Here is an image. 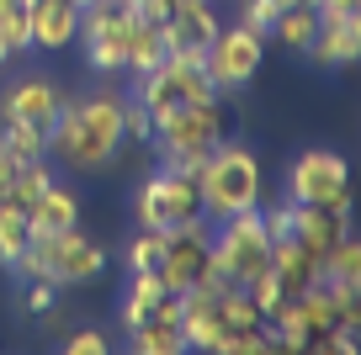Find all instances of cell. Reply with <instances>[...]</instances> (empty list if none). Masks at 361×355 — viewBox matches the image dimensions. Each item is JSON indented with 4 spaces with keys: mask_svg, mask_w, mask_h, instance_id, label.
<instances>
[{
    "mask_svg": "<svg viewBox=\"0 0 361 355\" xmlns=\"http://www.w3.org/2000/svg\"><path fill=\"white\" fill-rule=\"evenodd\" d=\"M11 270L22 281L48 276L54 287H85V281H96L106 270V249L90 233H80V223H75V228H59V233H32Z\"/></svg>",
    "mask_w": 361,
    "mask_h": 355,
    "instance_id": "cell-4",
    "label": "cell"
},
{
    "mask_svg": "<svg viewBox=\"0 0 361 355\" xmlns=\"http://www.w3.org/2000/svg\"><path fill=\"white\" fill-rule=\"evenodd\" d=\"M59 106H64V90L48 75H22L0 90V123H32V127H54Z\"/></svg>",
    "mask_w": 361,
    "mask_h": 355,
    "instance_id": "cell-12",
    "label": "cell"
},
{
    "mask_svg": "<svg viewBox=\"0 0 361 355\" xmlns=\"http://www.w3.org/2000/svg\"><path fill=\"white\" fill-rule=\"evenodd\" d=\"M165 281H159V270H128V292H123V313H117V323H123V334L133 329L138 318H144L149 308H154L159 297H165Z\"/></svg>",
    "mask_w": 361,
    "mask_h": 355,
    "instance_id": "cell-21",
    "label": "cell"
},
{
    "mask_svg": "<svg viewBox=\"0 0 361 355\" xmlns=\"http://www.w3.org/2000/svg\"><path fill=\"white\" fill-rule=\"evenodd\" d=\"M245 292H250V302H255L266 318H271V313H282L287 302H293V297H287V287L276 281V270H271V266L260 270V276H250V281H245Z\"/></svg>",
    "mask_w": 361,
    "mask_h": 355,
    "instance_id": "cell-26",
    "label": "cell"
},
{
    "mask_svg": "<svg viewBox=\"0 0 361 355\" xmlns=\"http://www.w3.org/2000/svg\"><path fill=\"white\" fill-rule=\"evenodd\" d=\"M293 218H298V201H293V197H282L271 212H260V223H266V233H271V244H276V239H293Z\"/></svg>",
    "mask_w": 361,
    "mask_h": 355,
    "instance_id": "cell-30",
    "label": "cell"
},
{
    "mask_svg": "<svg viewBox=\"0 0 361 355\" xmlns=\"http://www.w3.org/2000/svg\"><path fill=\"white\" fill-rule=\"evenodd\" d=\"M319 270H324V276H335V281H361V244L345 233V239H340V244L319 260Z\"/></svg>",
    "mask_w": 361,
    "mask_h": 355,
    "instance_id": "cell-27",
    "label": "cell"
},
{
    "mask_svg": "<svg viewBox=\"0 0 361 355\" xmlns=\"http://www.w3.org/2000/svg\"><path fill=\"white\" fill-rule=\"evenodd\" d=\"M282 197L319 201V207H350V165L335 149H303V154L287 165Z\"/></svg>",
    "mask_w": 361,
    "mask_h": 355,
    "instance_id": "cell-11",
    "label": "cell"
},
{
    "mask_svg": "<svg viewBox=\"0 0 361 355\" xmlns=\"http://www.w3.org/2000/svg\"><path fill=\"white\" fill-rule=\"evenodd\" d=\"M27 32H32V48H69L80 32V6L75 0H27Z\"/></svg>",
    "mask_w": 361,
    "mask_h": 355,
    "instance_id": "cell-17",
    "label": "cell"
},
{
    "mask_svg": "<svg viewBox=\"0 0 361 355\" xmlns=\"http://www.w3.org/2000/svg\"><path fill=\"white\" fill-rule=\"evenodd\" d=\"M266 266H271V233L260 223V207L213 223V276L224 287H245Z\"/></svg>",
    "mask_w": 361,
    "mask_h": 355,
    "instance_id": "cell-5",
    "label": "cell"
},
{
    "mask_svg": "<svg viewBox=\"0 0 361 355\" xmlns=\"http://www.w3.org/2000/svg\"><path fill=\"white\" fill-rule=\"evenodd\" d=\"M218 138H228V111H224V96H207V101H192V106H176L165 117H154L149 149L159 154L165 170L202 175V159L213 154Z\"/></svg>",
    "mask_w": 361,
    "mask_h": 355,
    "instance_id": "cell-2",
    "label": "cell"
},
{
    "mask_svg": "<svg viewBox=\"0 0 361 355\" xmlns=\"http://www.w3.org/2000/svg\"><path fill=\"white\" fill-rule=\"evenodd\" d=\"M123 6H128V11H133V6H138V0H123Z\"/></svg>",
    "mask_w": 361,
    "mask_h": 355,
    "instance_id": "cell-35",
    "label": "cell"
},
{
    "mask_svg": "<svg viewBox=\"0 0 361 355\" xmlns=\"http://www.w3.org/2000/svg\"><path fill=\"white\" fill-rule=\"evenodd\" d=\"M260 159L250 144L239 138H218L213 154L202 159V175H197V197H202V218H234V212L260 207Z\"/></svg>",
    "mask_w": 361,
    "mask_h": 355,
    "instance_id": "cell-3",
    "label": "cell"
},
{
    "mask_svg": "<svg viewBox=\"0 0 361 355\" xmlns=\"http://www.w3.org/2000/svg\"><path fill=\"white\" fill-rule=\"evenodd\" d=\"M159 281L170 292H192L202 281H218L213 276V218H186L176 228H165V255H159ZM224 287V281H218Z\"/></svg>",
    "mask_w": 361,
    "mask_h": 355,
    "instance_id": "cell-6",
    "label": "cell"
},
{
    "mask_svg": "<svg viewBox=\"0 0 361 355\" xmlns=\"http://www.w3.org/2000/svg\"><path fill=\"white\" fill-rule=\"evenodd\" d=\"M314 6V16H356L361 0H308Z\"/></svg>",
    "mask_w": 361,
    "mask_h": 355,
    "instance_id": "cell-32",
    "label": "cell"
},
{
    "mask_svg": "<svg viewBox=\"0 0 361 355\" xmlns=\"http://www.w3.org/2000/svg\"><path fill=\"white\" fill-rule=\"evenodd\" d=\"M314 27H319L314 6H308V0H298V6H287V11L276 16L271 37H276L282 48H293V54H308V43H314Z\"/></svg>",
    "mask_w": 361,
    "mask_h": 355,
    "instance_id": "cell-23",
    "label": "cell"
},
{
    "mask_svg": "<svg viewBox=\"0 0 361 355\" xmlns=\"http://www.w3.org/2000/svg\"><path fill=\"white\" fill-rule=\"evenodd\" d=\"M170 58V43H165V22H144L133 16L128 27V58H123V75H149L154 64Z\"/></svg>",
    "mask_w": 361,
    "mask_h": 355,
    "instance_id": "cell-20",
    "label": "cell"
},
{
    "mask_svg": "<svg viewBox=\"0 0 361 355\" xmlns=\"http://www.w3.org/2000/svg\"><path fill=\"white\" fill-rule=\"evenodd\" d=\"M218 11H213V0H176L165 11V43H170V54H180V58H197L202 64V54H207V43L218 37Z\"/></svg>",
    "mask_w": 361,
    "mask_h": 355,
    "instance_id": "cell-13",
    "label": "cell"
},
{
    "mask_svg": "<svg viewBox=\"0 0 361 355\" xmlns=\"http://www.w3.org/2000/svg\"><path fill=\"white\" fill-rule=\"evenodd\" d=\"M128 27H133V11L123 0H90L80 6V32L75 43L85 48V64L96 75H123V58H128Z\"/></svg>",
    "mask_w": 361,
    "mask_h": 355,
    "instance_id": "cell-8",
    "label": "cell"
},
{
    "mask_svg": "<svg viewBox=\"0 0 361 355\" xmlns=\"http://www.w3.org/2000/svg\"><path fill=\"white\" fill-rule=\"evenodd\" d=\"M22 308L32 313V318H48V313L59 308V287L48 276H27V292H22Z\"/></svg>",
    "mask_w": 361,
    "mask_h": 355,
    "instance_id": "cell-29",
    "label": "cell"
},
{
    "mask_svg": "<svg viewBox=\"0 0 361 355\" xmlns=\"http://www.w3.org/2000/svg\"><path fill=\"white\" fill-rule=\"evenodd\" d=\"M123 96L117 90H90V96H64L54 127H48V159L69 170V175H90L117 159L123 149Z\"/></svg>",
    "mask_w": 361,
    "mask_h": 355,
    "instance_id": "cell-1",
    "label": "cell"
},
{
    "mask_svg": "<svg viewBox=\"0 0 361 355\" xmlns=\"http://www.w3.org/2000/svg\"><path fill=\"white\" fill-rule=\"evenodd\" d=\"M202 212V197H197V175H180V170H165L159 165L144 186L133 191V218L138 228H176V223L197 218Z\"/></svg>",
    "mask_w": 361,
    "mask_h": 355,
    "instance_id": "cell-10",
    "label": "cell"
},
{
    "mask_svg": "<svg viewBox=\"0 0 361 355\" xmlns=\"http://www.w3.org/2000/svg\"><path fill=\"white\" fill-rule=\"evenodd\" d=\"M128 344L138 355H180L186 340H180V292H165L144 318L128 329Z\"/></svg>",
    "mask_w": 361,
    "mask_h": 355,
    "instance_id": "cell-14",
    "label": "cell"
},
{
    "mask_svg": "<svg viewBox=\"0 0 361 355\" xmlns=\"http://www.w3.org/2000/svg\"><path fill=\"white\" fill-rule=\"evenodd\" d=\"M11 175H16V165H11V159H0V201L11 197Z\"/></svg>",
    "mask_w": 361,
    "mask_h": 355,
    "instance_id": "cell-33",
    "label": "cell"
},
{
    "mask_svg": "<svg viewBox=\"0 0 361 355\" xmlns=\"http://www.w3.org/2000/svg\"><path fill=\"white\" fill-rule=\"evenodd\" d=\"M27 239H32V223H27V212H16L11 201H0V266H6V270L22 260Z\"/></svg>",
    "mask_w": 361,
    "mask_h": 355,
    "instance_id": "cell-24",
    "label": "cell"
},
{
    "mask_svg": "<svg viewBox=\"0 0 361 355\" xmlns=\"http://www.w3.org/2000/svg\"><path fill=\"white\" fill-rule=\"evenodd\" d=\"M271 270H276V281L287 287V297H303L319 281V260L308 255L298 239H276V244H271Z\"/></svg>",
    "mask_w": 361,
    "mask_h": 355,
    "instance_id": "cell-19",
    "label": "cell"
},
{
    "mask_svg": "<svg viewBox=\"0 0 361 355\" xmlns=\"http://www.w3.org/2000/svg\"><path fill=\"white\" fill-rule=\"evenodd\" d=\"M308 58L319 69H345L361 58V11L356 16H319L314 43H308Z\"/></svg>",
    "mask_w": 361,
    "mask_h": 355,
    "instance_id": "cell-16",
    "label": "cell"
},
{
    "mask_svg": "<svg viewBox=\"0 0 361 355\" xmlns=\"http://www.w3.org/2000/svg\"><path fill=\"white\" fill-rule=\"evenodd\" d=\"M159 255H165V233L159 228H138L133 239H128V249H123V266L128 270H154Z\"/></svg>",
    "mask_w": 361,
    "mask_h": 355,
    "instance_id": "cell-25",
    "label": "cell"
},
{
    "mask_svg": "<svg viewBox=\"0 0 361 355\" xmlns=\"http://www.w3.org/2000/svg\"><path fill=\"white\" fill-rule=\"evenodd\" d=\"M350 233V207H319V201H298L293 218V239L308 249L314 260H324L329 249Z\"/></svg>",
    "mask_w": 361,
    "mask_h": 355,
    "instance_id": "cell-15",
    "label": "cell"
},
{
    "mask_svg": "<svg viewBox=\"0 0 361 355\" xmlns=\"http://www.w3.org/2000/svg\"><path fill=\"white\" fill-rule=\"evenodd\" d=\"M260 58H266V37H260L255 27L234 22V27H218V37L202 54V69H207L218 96H228V90H245L250 80L260 75Z\"/></svg>",
    "mask_w": 361,
    "mask_h": 355,
    "instance_id": "cell-9",
    "label": "cell"
},
{
    "mask_svg": "<svg viewBox=\"0 0 361 355\" xmlns=\"http://www.w3.org/2000/svg\"><path fill=\"white\" fill-rule=\"evenodd\" d=\"M0 159H11V165L48 159V133L32 123H0Z\"/></svg>",
    "mask_w": 361,
    "mask_h": 355,
    "instance_id": "cell-22",
    "label": "cell"
},
{
    "mask_svg": "<svg viewBox=\"0 0 361 355\" xmlns=\"http://www.w3.org/2000/svg\"><path fill=\"white\" fill-rule=\"evenodd\" d=\"M6 64H11V48H6V43H0V69H6Z\"/></svg>",
    "mask_w": 361,
    "mask_h": 355,
    "instance_id": "cell-34",
    "label": "cell"
},
{
    "mask_svg": "<svg viewBox=\"0 0 361 355\" xmlns=\"http://www.w3.org/2000/svg\"><path fill=\"white\" fill-rule=\"evenodd\" d=\"M64 355H106V334L102 329H75L64 340Z\"/></svg>",
    "mask_w": 361,
    "mask_h": 355,
    "instance_id": "cell-31",
    "label": "cell"
},
{
    "mask_svg": "<svg viewBox=\"0 0 361 355\" xmlns=\"http://www.w3.org/2000/svg\"><path fill=\"white\" fill-rule=\"evenodd\" d=\"M128 80H133L128 96H138L154 117H165V111H176V106H192V101L218 96L213 80H207V69L197 64V58H180V54H170L165 64H154L149 75H128Z\"/></svg>",
    "mask_w": 361,
    "mask_h": 355,
    "instance_id": "cell-7",
    "label": "cell"
},
{
    "mask_svg": "<svg viewBox=\"0 0 361 355\" xmlns=\"http://www.w3.org/2000/svg\"><path fill=\"white\" fill-rule=\"evenodd\" d=\"M75 6H90V0H75Z\"/></svg>",
    "mask_w": 361,
    "mask_h": 355,
    "instance_id": "cell-36",
    "label": "cell"
},
{
    "mask_svg": "<svg viewBox=\"0 0 361 355\" xmlns=\"http://www.w3.org/2000/svg\"><path fill=\"white\" fill-rule=\"evenodd\" d=\"M123 138H133V144H149V138H154V111L138 96H123Z\"/></svg>",
    "mask_w": 361,
    "mask_h": 355,
    "instance_id": "cell-28",
    "label": "cell"
},
{
    "mask_svg": "<svg viewBox=\"0 0 361 355\" xmlns=\"http://www.w3.org/2000/svg\"><path fill=\"white\" fill-rule=\"evenodd\" d=\"M27 223H32V233H59V228H75L80 223V197L64 186V180H48L43 197L27 207Z\"/></svg>",
    "mask_w": 361,
    "mask_h": 355,
    "instance_id": "cell-18",
    "label": "cell"
}]
</instances>
